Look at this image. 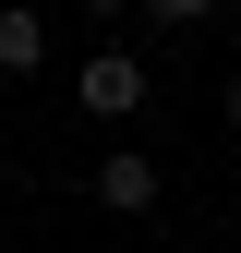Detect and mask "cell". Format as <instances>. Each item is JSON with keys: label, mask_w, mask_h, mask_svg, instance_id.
Returning <instances> with one entry per match:
<instances>
[{"label": "cell", "mask_w": 241, "mask_h": 253, "mask_svg": "<svg viewBox=\"0 0 241 253\" xmlns=\"http://www.w3.org/2000/svg\"><path fill=\"white\" fill-rule=\"evenodd\" d=\"M73 97L97 109V121H133V109H145V60H133V48H97V60L73 73Z\"/></svg>", "instance_id": "obj_1"}, {"label": "cell", "mask_w": 241, "mask_h": 253, "mask_svg": "<svg viewBox=\"0 0 241 253\" xmlns=\"http://www.w3.org/2000/svg\"><path fill=\"white\" fill-rule=\"evenodd\" d=\"M157 193H169V181H157L145 145H109V157H97V205H109V217H145Z\"/></svg>", "instance_id": "obj_2"}, {"label": "cell", "mask_w": 241, "mask_h": 253, "mask_svg": "<svg viewBox=\"0 0 241 253\" xmlns=\"http://www.w3.org/2000/svg\"><path fill=\"white\" fill-rule=\"evenodd\" d=\"M37 60H48V24L24 0H0V73H37Z\"/></svg>", "instance_id": "obj_3"}, {"label": "cell", "mask_w": 241, "mask_h": 253, "mask_svg": "<svg viewBox=\"0 0 241 253\" xmlns=\"http://www.w3.org/2000/svg\"><path fill=\"white\" fill-rule=\"evenodd\" d=\"M145 12H157V24H205L217 0H145Z\"/></svg>", "instance_id": "obj_4"}, {"label": "cell", "mask_w": 241, "mask_h": 253, "mask_svg": "<svg viewBox=\"0 0 241 253\" xmlns=\"http://www.w3.org/2000/svg\"><path fill=\"white\" fill-rule=\"evenodd\" d=\"M229 133H241V84H229Z\"/></svg>", "instance_id": "obj_5"}]
</instances>
